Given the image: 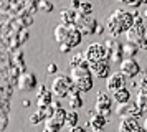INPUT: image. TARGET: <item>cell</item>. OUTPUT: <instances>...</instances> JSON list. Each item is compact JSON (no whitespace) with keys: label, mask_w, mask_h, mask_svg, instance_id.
<instances>
[{"label":"cell","mask_w":147,"mask_h":132,"mask_svg":"<svg viewBox=\"0 0 147 132\" xmlns=\"http://www.w3.org/2000/svg\"><path fill=\"white\" fill-rule=\"evenodd\" d=\"M45 119H47L45 111H43V109H38L35 114H32V117H30V124L36 125V124H40V122H45Z\"/></svg>","instance_id":"7402d4cb"},{"label":"cell","mask_w":147,"mask_h":132,"mask_svg":"<svg viewBox=\"0 0 147 132\" xmlns=\"http://www.w3.org/2000/svg\"><path fill=\"white\" fill-rule=\"evenodd\" d=\"M134 13L132 12H127L124 8H119V10H114L111 15H109V18L106 22V32L114 36V38H117L119 35L122 33H126L131 26H134Z\"/></svg>","instance_id":"6da1fadb"},{"label":"cell","mask_w":147,"mask_h":132,"mask_svg":"<svg viewBox=\"0 0 147 132\" xmlns=\"http://www.w3.org/2000/svg\"><path fill=\"white\" fill-rule=\"evenodd\" d=\"M80 15H91L93 13V5L89 2H81V7H80Z\"/></svg>","instance_id":"603a6c76"},{"label":"cell","mask_w":147,"mask_h":132,"mask_svg":"<svg viewBox=\"0 0 147 132\" xmlns=\"http://www.w3.org/2000/svg\"><path fill=\"white\" fill-rule=\"evenodd\" d=\"M69 26H71V25H65V23H60V25L55 28V40H56L60 45L66 43L68 35H69Z\"/></svg>","instance_id":"2e32d148"},{"label":"cell","mask_w":147,"mask_h":132,"mask_svg":"<svg viewBox=\"0 0 147 132\" xmlns=\"http://www.w3.org/2000/svg\"><path fill=\"white\" fill-rule=\"evenodd\" d=\"M113 99L117 104H127L131 101V91L127 88H121V89L113 92Z\"/></svg>","instance_id":"e0dca14e"},{"label":"cell","mask_w":147,"mask_h":132,"mask_svg":"<svg viewBox=\"0 0 147 132\" xmlns=\"http://www.w3.org/2000/svg\"><path fill=\"white\" fill-rule=\"evenodd\" d=\"M69 65H71V68H74V66H89V61L86 59L84 53H83V55H74L73 58L69 59Z\"/></svg>","instance_id":"44dd1931"},{"label":"cell","mask_w":147,"mask_h":132,"mask_svg":"<svg viewBox=\"0 0 147 132\" xmlns=\"http://www.w3.org/2000/svg\"><path fill=\"white\" fill-rule=\"evenodd\" d=\"M35 88H36V76L33 73H25L18 78V89L20 91L28 92V91H33Z\"/></svg>","instance_id":"7c38bea8"},{"label":"cell","mask_w":147,"mask_h":132,"mask_svg":"<svg viewBox=\"0 0 147 132\" xmlns=\"http://www.w3.org/2000/svg\"><path fill=\"white\" fill-rule=\"evenodd\" d=\"M139 45H136V43H131V41H124L122 43V53L126 55L127 58H134L137 51H139Z\"/></svg>","instance_id":"d6986e66"},{"label":"cell","mask_w":147,"mask_h":132,"mask_svg":"<svg viewBox=\"0 0 147 132\" xmlns=\"http://www.w3.org/2000/svg\"><path fill=\"white\" fill-rule=\"evenodd\" d=\"M65 125V122H61L58 121L56 117H48L45 119V122H43V132H60V129Z\"/></svg>","instance_id":"9a60e30c"},{"label":"cell","mask_w":147,"mask_h":132,"mask_svg":"<svg viewBox=\"0 0 147 132\" xmlns=\"http://www.w3.org/2000/svg\"><path fill=\"white\" fill-rule=\"evenodd\" d=\"M84 56H86V59L89 63H94V61H101V59H109L111 51L107 50L106 46H102L101 43H91L86 48Z\"/></svg>","instance_id":"277c9868"},{"label":"cell","mask_w":147,"mask_h":132,"mask_svg":"<svg viewBox=\"0 0 147 132\" xmlns=\"http://www.w3.org/2000/svg\"><path fill=\"white\" fill-rule=\"evenodd\" d=\"M117 114L121 117H127V116H132V117H140L144 114V109L139 104H134V102H127V104H121V107L117 109Z\"/></svg>","instance_id":"30bf717a"},{"label":"cell","mask_w":147,"mask_h":132,"mask_svg":"<svg viewBox=\"0 0 147 132\" xmlns=\"http://www.w3.org/2000/svg\"><path fill=\"white\" fill-rule=\"evenodd\" d=\"M60 18H61V23H65V25H76V22L80 18V12L69 7L66 10H61Z\"/></svg>","instance_id":"4fadbf2b"},{"label":"cell","mask_w":147,"mask_h":132,"mask_svg":"<svg viewBox=\"0 0 147 132\" xmlns=\"http://www.w3.org/2000/svg\"><path fill=\"white\" fill-rule=\"evenodd\" d=\"M134 132H146V129H144V127H140V125H139V127H137V129H136Z\"/></svg>","instance_id":"f1b7e54d"},{"label":"cell","mask_w":147,"mask_h":132,"mask_svg":"<svg viewBox=\"0 0 147 132\" xmlns=\"http://www.w3.org/2000/svg\"><path fill=\"white\" fill-rule=\"evenodd\" d=\"M106 88L107 91H117V89H121V88H126V76L122 74V73H113L109 78H107L106 81Z\"/></svg>","instance_id":"8fae6325"},{"label":"cell","mask_w":147,"mask_h":132,"mask_svg":"<svg viewBox=\"0 0 147 132\" xmlns=\"http://www.w3.org/2000/svg\"><path fill=\"white\" fill-rule=\"evenodd\" d=\"M69 50H71V46H69V45H65V43H63V45H60V51L61 53H68Z\"/></svg>","instance_id":"4316f807"},{"label":"cell","mask_w":147,"mask_h":132,"mask_svg":"<svg viewBox=\"0 0 147 132\" xmlns=\"http://www.w3.org/2000/svg\"><path fill=\"white\" fill-rule=\"evenodd\" d=\"M142 17H144V20H147V8H146V12L142 13Z\"/></svg>","instance_id":"4dcf8cb0"},{"label":"cell","mask_w":147,"mask_h":132,"mask_svg":"<svg viewBox=\"0 0 147 132\" xmlns=\"http://www.w3.org/2000/svg\"><path fill=\"white\" fill-rule=\"evenodd\" d=\"M74 88V83L71 76H66V74H56L51 81V92H53L55 98L58 99H63V98H68L69 92L73 91Z\"/></svg>","instance_id":"3957f363"},{"label":"cell","mask_w":147,"mask_h":132,"mask_svg":"<svg viewBox=\"0 0 147 132\" xmlns=\"http://www.w3.org/2000/svg\"><path fill=\"white\" fill-rule=\"evenodd\" d=\"M69 132H86V129H84V127H81V125H74V127L69 129Z\"/></svg>","instance_id":"484cf974"},{"label":"cell","mask_w":147,"mask_h":132,"mask_svg":"<svg viewBox=\"0 0 147 132\" xmlns=\"http://www.w3.org/2000/svg\"><path fill=\"white\" fill-rule=\"evenodd\" d=\"M56 71H58V66L55 65V63L48 65V68H47V73H48V74H55Z\"/></svg>","instance_id":"cb8c5ba5"},{"label":"cell","mask_w":147,"mask_h":132,"mask_svg":"<svg viewBox=\"0 0 147 132\" xmlns=\"http://www.w3.org/2000/svg\"><path fill=\"white\" fill-rule=\"evenodd\" d=\"M122 2H124L126 5H131V7H139L140 3H142L140 0H122Z\"/></svg>","instance_id":"d4e9b609"},{"label":"cell","mask_w":147,"mask_h":132,"mask_svg":"<svg viewBox=\"0 0 147 132\" xmlns=\"http://www.w3.org/2000/svg\"><path fill=\"white\" fill-rule=\"evenodd\" d=\"M119 71L122 73L126 78L132 79V78H136V76L140 73V66H139V63L136 61V58H127V56H126V58L121 61Z\"/></svg>","instance_id":"8992f818"},{"label":"cell","mask_w":147,"mask_h":132,"mask_svg":"<svg viewBox=\"0 0 147 132\" xmlns=\"http://www.w3.org/2000/svg\"><path fill=\"white\" fill-rule=\"evenodd\" d=\"M76 26L83 32V35H93V33H96L99 25H98V22L93 15H80V18L76 22Z\"/></svg>","instance_id":"ba28073f"},{"label":"cell","mask_w":147,"mask_h":132,"mask_svg":"<svg viewBox=\"0 0 147 132\" xmlns=\"http://www.w3.org/2000/svg\"><path fill=\"white\" fill-rule=\"evenodd\" d=\"M68 102H69V107H71V109H80L81 106H83V99H81L80 91H78L76 88H73V91L69 92Z\"/></svg>","instance_id":"ac0fdd59"},{"label":"cell","mask_w":147,"mask_h":132,"mask_svg":"<svg viewBox=\"0 0 147 132\" xmlns=\"http://www.w3.org/2000/svg\"><path fill=\"white\" fill-rule=\"evenodd\" d=\"M80 7H81L80 0H73V2H71V8H74V10H80Z\"/></svg>","instance_id":"83f0119b"},{"label":"cell","mask_w":147,"mask_h":132,"mask_svg":"<svg viewBox=\"0 0 147 132\" xmlns=\"http://www.w3.org/2000/svg\"><path fill=\"white\" fill-rule=\"evenodd\" d=\"M140 2H142V3H144V5H147V0H140Z\"/></svg>","instance_id":"1f68e13d"},{"label":"cell","mask_w":147,"mask_h":132,"mask_svg":"<svg viewBox=\"0 0 147 132\" xmlns=\"http://www.w3.org/2000/svg\"><path fill=\"white\" fill-rule=\"evenodd\" d=\"M78 121H80V116H78L76 109H71V111H68V112H66L65 125H68V127L71 129V127H74V125H78Z\"/></svg>","instance_id":"ffe728a7"},{"label":"cell","mask_w":147,"mask_h":132,"mask_svg":"<svg viewBox=\"0 0 147 132\" xmlns=\"http://www.w3.org/2000/svg\"><path fill=\"white\" fill-rule=\"evenodd\" d=\"M23 106H25V107H28V106H30V101H28V99H25V101H23Z\"/></svg>","instance_id":"f546056e"},{"label":"cell","mask_w":147,"mask_h":132,"mask_svg":"<svg viewBox=\"0 0 147 132\" xmlns=\"http://www.w3.org/2000/svg\"><path fill=\"white\" fill-rule=\"evenodd\" d=\"M71 79L74 83V88L80 92H88L91 91V88L94 84V76L89 66H74L71 68Z\"/></svg>","instance_id":"7a4b0ae2"},{"label":"cell","mask_w":147,"mask_h":132,"mask_svg":"<svg viewBox=\"0 0 147 132\" xmlns=\"http://www.w3.org/2000/svg\"><path fill=\"white\" fill-rule=\"evenodd\" d=\"M146 33H147V28L144 23H140V25L134 23V26H131L126 32V41H131V43H136V45L140 46L142 40L146 36Z\"/></svg>","instance_id":"9c48e42d"},{"label":"cell","mask_w":147,"mask_h":132,"mask_svg":"<svg viewBox=\"0 0 147 132\" xmlns=\"http://www.w3.org/2000/svg\"><path fill=\"white\" fill-rule=\"evenodd\" d=\"M89 69H91L94 78H98V79H107L109 76H111L109 59H101V61L89 63Z\"/></svg>","instance_id":"52a82bcc"},{"label":"cell","mask_w":147,"mask_h":132,"mask_svg":"<svg viewBox=\"0 0 147 132\" xmlns=\"http://www.w3.org/2000/svg\"><path fill=\"white\" fill-rule=\"evenodd\" d=\"M111 106H113V101H111V98L106 92H98V96H96V109L94 111L98 114H101V116H104L106 119H109L111 112H113Z\"/></svg>","instance_id":"5b68a950"},{"label":"cell","mask_w":147,"mask_h":132,"mask_svg":"<svg viewBox=\"0 0 147 132\" xmlns=\"http://www.w3.org/2000/svg\"><path fill=\"white\" fill-rule=\"evenodd\" d=\"M139 127V122H137V117H132V116H127V117H122L119 124V132H134Z\"/></svg>","instance_id":"5bb4252c"}]
</instances>
